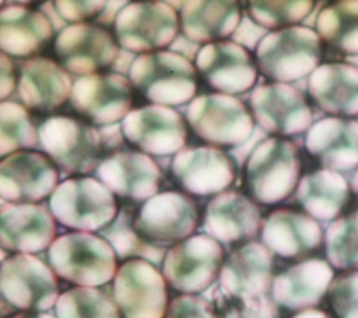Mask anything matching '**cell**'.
<instances>
[{
  "mask_svg": "<svg viewBox=\"0 0 358 318\" xmlns=\"http://www.w3.org/2000/svg\"><path fill=\"white\" fill-rule=\"evenodd\" d=\"M179 32V13L164 0L131 2L113 23L119 46L138 55L168 49Z\"/></svg>",
  "mask_w": 358,
  "mask_h": 318,
  "instance_id": "ba28073f",
  "label": "cell"
},
{
  "mask_svg": "<svg viewBox=\"0 0 358 318\" xmlns=\"http://www.w3.org/2000/svg\"><path fill=\"white\" fill-rule=\"evenodd\" d=\"M202 222L195 198L171 189L161 191L136 207L134 226L138 234L157 247L175 245L188 240Z\"/></svg>",
  "mask_w": 358,
  "mask_h": 318,
  "instance_id": "52a82bcc",
  "label": "cell"
},
{
  "mask_svg": "<svg viewBox=\"0 0 358 318\" xmlns=\"http://www.w3.org/2000/svg\"><path fill=\"white\" fill-rule=\"evenodd\" d=\"M16 5H23V6H32L36 8L39 5H42L46 0H15Z\"/></svg>",
  "mask_w": 358,
  "mask_h": 318,
  "instance_id": "bcb514c9",
  "label": "cell"
},
{
  "mask_svg": "<svg viewBox=\"0 0 358 318\" xmlns=\"http://www.w3.org/2000/svg\"><path fill=\"white\" fill-rule=\"evenodd\" d=\"M3 5H5V0H0V10L3 9Z\"/></svg>",
  "mask_w": 358,
  "mask_h": 318,
  "instance_id": "7dc6e473",
  "label": "cell"
},
{
  "mask_svg": "<svg viewBox=\"0 0 358 318\" xmlns=\"http://www.w3.org/2000/svg\"><path fill=\"white\" fill-rule=\"evenodd\" d=\"M165 318H218L215 305L195 294L178 296L169 301Z\"/></svg>",
  "mask_w": 358,
  "mask_h": 318,
  "instance_id": "ab89813d",
  "label": "cell"
},
{
  "mask_svg": "<svg viewBox=\"0 0 358 318\" xmlns=\"http://www.w3.org/2000/svg\"><path fill=\"white\" fill-rule=\"evenodd\" d=\"M194 64L201 83L218 94L236 96L250 92L259 76L255 55L229 39L202 45Z\"/></svg>",
  "mask_w": 358,
  "mask_h": 318,
  "instance_id": "9a60e30c",
  "label": "cell"
},
{
  "mask_svg": "<svg viewBox=\"0 0 358 318\" xmlns=\"http://www.w3.org/2000/svg\"><path fill=\"white\" fill-rule=\"evenodd\" d=\"M301 177L300 150L289 138L271 135L247 159L244 188L258 205L277 207L295 194Z\"/></svg>",
  "mask_w": 358,
  "mask_h": 318,
  "instance_id": "7a4b0ae2",
  "label": "cell"
},
{
  "mask_svg": "<svg viewBox=\"0 0 358 318\" xmlns=\"http://www.w3.org/2000/svg\"><path fill=\"white\" fill-rule=\"evenodd\" d=\"M116 256L106 240L85 233L57 238L49 251L50 266L57 275L80 287H101L113 278Z\"/></svg>",
  "mask_w": 358,
  "mask_h": 318,
  "instance_id": "8fae6325",
  "label": "cell"
},
{
  "mask_svg": "<svg viewBox=\"0 0 358 318\" xmlns=\"http://www.w3.org/2000/svg\"><path fill=\"white\" fill-rule=\"evenodd\" d=\"M235 159L222 148L192 145L175 154L169 177L173 188L192 198H214L234 185Z\"/></svg>",
  "mask_w": 358,
  "mask_h": 318,
  "instance_id": "7c38bea8",
  "label": "cell"
},
{
  "mask_svg": "<svg viewBox=\"0 0 358 318\" xmlns=\"http://www.w3.org/2000/svg\"><path fill=\"white\" fill-rule=\"evenodd\" d=\"M132 2H136V0H132Z\"/></svg>",
  "mask_w": 358,
  "mask_h": 318,
  "instance_id": "c3c4849f",
  "label": "cell"
},
{
  "mask_svg": "<svg viewBox=\"0 0 358 318\" xmlns=\"http://www.w3.org/2000/svg\"><path fill=\"white\" fill-rule=\"evenodd\" d=\"M121 46L110 29L95 22L72 23L56 34L50 55L72 75L89 76L109 72Z\"/></svg>",
  "mask_w": 358,
  "mask_h": 318,
  "instance_id": "30bf717a",
  "label": "cell"
},
{
  "mask_svg": "<svg viewBox=\"0 0 358 318\" xmlns=\"http://www.w3.org/2000/svg\"><path fill=\"white\" fill-rule=\"evenodd\" d=\"M8 318H52V317L39 314L38 311H16L10 314Z\"/></svg>",
  "mask_w": 358,
  "mask_h": 318,
  "instance_id": "ee69618b",
  "label": "cell"
},
{
  "mask_svg": "<svg viewBox=\"0 0 358 318\" xmlns=\"http://www.w3.org/2000/svg\"><path fill=\"white\" fill-rule=\"evenodd\" d=\"M72 89L71 73L50 53L24 61L19 66V98L38 118L69 109Z\"/></svg>",
  "mask_w": 358,
  "mask_h": 318,
  "instance_id": "ffe728a7",
  "label": "cell"
},
{
  "mask_svg": "<svg viewBox=\"0 0 358 318\" xmlns=\"http://www.w3.org/2000/svg\"><path fill=\"white\" fill-rule=\"evenodd\" d=\"M350 188H351V194H352V196H355V198L358 199V168L355 169L354 175H352V178H351Z\"/></svg>",
  "mask_w": 358,
  "mask_h": 318,
  "instance_id": "f6af8a7d",
  "label": "cell"
},
{
  "mask_svg": "<svg viewBox=\"0 0 358 318\" xmlns=\"http://www.w3.org/2000/svg\"><path fill=\"white\" fill-rule=\"evenodd\" d=\"M55 217L42 204L0 207V248L8 252H39L56 234Z\"/></svg>",
  "mask_w": 358,
  "mask_h": 318,
  "instance_id": "83f0119b",
  "label": "cell"
},
{
  "mask_svg": "<svg viewBox=\"0 0 358 318\" xmlns=\"http://www.w3.org/2000/svg\"><path fill=\"white\" fill-rule=\"evenodd\" d=\"M57 13L66 22H94L106 8L108 0H53Z\"/></svg>",
  "mask_w": 358,
  "mask_h": 318,
  "instance_id": "60d3db41",
  "label": "cell"
},
{
  "mask_svg": "<svg viewBox=\"0 0 358 318\" xmlns=\"http://www.w3.org/2000/svg\"><path fill=\"white\" fill-rule=\"evenodd\" d=\"M336 275V270L325 258H307L285 263L275 271L273 281V300L287 314L321 307Z\"/></svg>",
  "mask_w": 358,
  "mask_h": 318,
  "instance_id": "603a6c76",
  "label": "cell"
},
{
  "mask_svg": "<svg viewBox=\"0 0 358 318\" xmlns=\"http://www.w3.org/2000/svg\"><path fill=\"white\" fill-rule=\"evenodd\" d=\"M206 234L232 250L255 241L261 233L259 205L245 192L228 189L208 202L202 212Z\"/></svg>",
  "mask_w": 358,
  "mask_h": 318,
  "instance_id": "7402d4cb",
  "label": "cell"
},
{
  "mask_svg": "<svg viewBox=\"0 0 358 318\" xmlns=\"http://www.w3.org/2000/svg\"><path fill=\"white\" fill-rule=\"evenodd\" d=\"M59 318H122L121 310L101 290L71 288L57 303Z\"/></svg>",
  "mask_w": 358,
  "mask_h": 318,
  "instance_id": "8d00e7d4",
  "label": "cell"
},
{
  "mask_svg": "<svg viewBox=\"0 0 358 318\" xmlns=\"http://www.w3.org/2000/svg\"><path fill=\"white\" fill-rule=\"evenodd\" d=\"M39 120L22 102H0V158L17 151L36 150Z\"/></svg>",
  "mask_w": 358,
  "mask_h": 318,
  "instance_id": "836d02e7",
  "label": "cell"
},
{
  "mask_svg": "<svg viewBox=\"0 0 358 318\" xmlns=\"http://www.w3.org/2000/svg\"><path fill=\"white\" fill-rule=\"evenodd\" d=\"M250 108L255 124L273 136H296L314 124L308 98L291 83L268 82L252 91Z\"/></svg>",
  "mask_w": 358,
  "mask_h": 318,
  "instance_id": "e0dca14e",
  "label": "cell"
},
{
  "mask_svg": "<svg viewBox=\"0 0 358 318\" xmlns=\"http://www.w3.org/2000/svg\"><path fill=\"white\" fill-rule=\"evenodd\" d=\"M185 120L199 140L222 150L235 148L252 133L255 120L250 105L227 94L208 92L188 103Z\"/></svg>",
  "mask_w": 358,
  "mask_h": 318,
  "instance_id": "5b68a950",
  "label": "cell"
},
{
  "mask_svg": "<svg viewBox=\"0 0 358 318\" xmlns=\"http://www.w3.org/2000/svg\"><path fill=\"white\" fill-rule=\"evenodd\" d=\"M315 0H248L251 19L270 31L300 24L310 16Z\"/></svg>",
  "mask_w": 358,
  "mask_h": 318,
  "instance_id": "d590c367",
  "label": "cell"
},
{
  "mask_svg": "<svg viewBox=\"0 0 358 318\" xmlns=\"http://www.w3.org/2000/svg\"><path fill=\"white\" fill-rule=\"evenodd\" d=\"M295 196L300 208L317 221H334L344 215L352 199L343 173L325 168L303 173Z\"/></svg>",
  "mask_w": 358,
  "mask_h": 318,
  "instance_id": "4dcf8cb0",
  "label": "cell"
},
{
  "mask_svg": "<svg viewBox=\"0 0 358 318\" xmlns=\"http://www.w3.org/2000/svg\"><path fill=\"white\" fill-rule=\"evenodd\" d=\"M49 208L64 226L85 233L112 224L121 202L102 181L85 175L59 184L49 198Z\"/></svg>",
  "mask_w": 358,
  "mask_h": 318,
  "instance_id": "8992f818",
  "label": "cell"
},
{
  "mask_svg": "<svg viewBox=\"0 0 358 318\" xmlns=\"http://www.w3.org/2000/svg\"><path fill=\"white\" fill-rule=\"evenodd\" d=\"M138 205H122L117 217L109 224L101 234L112 244L117 259H146V261L159 266L165 256V250L143 240L134 226V217Z\"/></svg>",
  "mask_w": 358,
  "mask_h": 318,
  "instance_id": "d6a6232c",
  "label": "cell"
},
{
  "mask_svg": "<svg viewBox=\"0 0 358 318\" xmlns=\"http://www.w3.org/2000/svg\"><path fill=\"white\" fill-rule=\"evenodd\" d=\"M0 291L15 311H43L57 297L59 284L41 259L16 255L0 264Z\"/></svg>",
  "mask_w": 358,
  "mask_h": 318,
  "instance_id": "44dd1931",
  "label": "cell"
},
{
  "mask_svg": "<svg viewBox=\"0 0 358 318\" xmlns=\"http://www.w3.org/2000/svg\"><path fill=\"white\" fill-rule=\"evenodd\" d=\"M322 254L338 273L358 270V208L347 211L328 226Z\"/></svg>",
  "mask_w": 358,
  "mask_h": 318,
  "instance_id": "e575fe53",
  "label": "cell"
},
{
  "mask_svg": "<svg viewBox=\"0 0 358 318\" xmlns=\"http://www.w3.org/2000/svg\"><path fill=\"white\" fill-rule=\"evenodd\" d=\"M128 78L138 105H187L198 96L201 88L195 64L168 49L139 55L131 65Z\"/></svg>",
  "mask_w": 358,
  "mask_h": 318,
  "instance_id": "6da1fadb",
  "label": "cell"
},
{
  "mask_svg": "<svg viewBox=\"0 0 358 318\" xmlns=\"http://www.w3.org/2000/svg\"><path fill=\"white\" fill-rule=\"evenodd\" d=\"M214 305L218 318H284L273 297L236 298L220 293Z\"/></svg>",
  "mask_w": 358,
  "mask_h": 318,
  "instance_id": "f35d334b",
  "label": "cell"
},
{
  "mask_svg": "<svg viewBox=\"0 0 358 318\" xmlns=\"http://www.w3.org/2000/svg\"><path fill=\"white\" fill-rule=\"evenodd\" d=\"M19 83V66L15 59L0 52V102L8 101L16 91Z\"/></svg>",
  "mask_w": 358,
  "mask_h": 318,
  "instance_id": "b9f144b4",
  "label": "cell"
},
{
  "mask_svg": "<svg viewBox=\"0 0 358 318\" xmlns=\"http://www.w3.org/2000/svg\"><path fill=\"white\" fill-rule=\"evenodd\" d=\"M225 256L222 244L213 237H189L168 252L164 274L173 291L196 294L220 277Z\"/></svg>",
  "mask_w": 358,
  "mask_h": 318,
  "instance_id": "ac0fdd59",
  "label": "cell"
},
{
  "mask_svg": "<svg viewBox=\"0 0 358 318\" xmlns=\"http://www.w3.org/2000/svg\"><path fill=\"white\" fill-rule=\"evenodd\" d=\"M324 307L336 318H358V270L334 275Z\"/></svg>",
  "mask_w": 358,
  "mask_h": 318,
  "instance_id": "74e56055",
  "label": "cell"
},
{
  "mask_svg": "<svg viewBox=\"0 0 358 318\" xmlns=\"http://www.w3.org/2000/svg\"><path fill=\"white\" fill-rule=\"evenodd\" d=\"M324 57V42L311 27L295 24L266 34L258 43V71L270 82L294 83L310 76Z\"/></svg>",
  "mask_w": 358,
  "mask_h": 318,
  "instance_id": "277c9868",
  "label": "cell"
},
{
  "mask_svg": "<svg viewBox=\"0 0 358 318\" xmlns=\"http://www.w3.org/2000/svg\"><path fill=\"white\" fill-rule=\"evenodd\" d=\"M277 271L275 256L262 243L251 241L231 250L220 273L221 294L236 298L270 297Z\"/></svg>",
  "mask_w": 358,
  "mask_h": 318,
  "instance_id": "d4e9b609",
  "label": "cell"
},
{
  "mask_svg": "<svg viewBox=\"0 0 358 318\" xmlns=\"http://www.w3.org/2000/svg\"><path fill=\"white\" fill-rule=\"evenodd\" d=\"M261 243L282 263L317 256L324 250V231L301 208L278 207L262 218Z\"/></svg>",
  "mask_w": 358,
  "mask_h": 318,
  "instance_id": "2e32d148",
  "label": "cell"
},
{
  "mask_svg": "<svg viewBox=\"0 0 358 318\" xmlns=\"http://www.w3.org/2000/svg\"><path fill=\"white\" fill-rule=\"evenodd\" d=\"M285 318H336L330 310L327 307L321 305V307H314V308H307V310H301L296 312H291L288 317Z\"/></svg>",
  "mask_w": 358,
  "mask_h": 318,
  "instance_id": "7bdbcfd3",
  "label": "cell"
},
{
  "mask_svg": "<svg viewBox=\"0 0 358 318\" xmlns=\"http://www.w3.org/2000/svg\"><path fill=\"white\" fill-rule=\"evenodd\" d=\"M321 41L347 55H358V0H333L318 15Z\"/></svg>",
  "mask_w": 358,
  "mask_h": 318,
  "instance_id": "1f68e13d",
  "label": "cell"
},
{
  "mask_svg": "<svg viewBox=\"0 0 358 318\" xmlns=\"http://www.w3.org/2000/svg\"><path fill=\"white\" fill-rule=\"evenodd\" d=\"M115 301L127 318H162L166 314V282L146 259L122 261L115 275Z\"/></svg>",
  "mask_w": 358,
  "mask_h": 318,
  "instance_id": "cb8c5ba5",
  "label": "cell"
},
{
  "mask_svg": "<svg viewBox=\"0 0 358 318\" xmlns=\"http://www.w3.org/2000/svg\"><path fill=\"white\" fill-rule=\"evenodd\" d=\"M138 106L129 78L102 72L82 76L73 83L69 110L95 127H108L124 121Z\"/></svg>",
  "mask_w": 358,
  "mask_h": 318,
  "instance_id": "4fadbf2b",
  "label": "cell"
},
{
  "mask_svg": "<svg viewBox=\"0 0 358 318\" xmlns=\"http://www.w3.org/2000/svg\"><path fill=\"white\" fill-rule=\"evenodd\" d=\"M98 173L122 205H141L159 194L165 185V175L158 162L128 143L106 150Z\"/></svg>",
  "mask_w": 358,
  "mask_h": 318,
  "instance_id": "9c48e42d",
  "label": "cell"
},
{
  "mask_svg": "<svg viewBox=\"0 0 358 318\" xmlns=\"http://www.w3.org/2000/svg\"><path fill=\"white\" fill-rule=\"evenodd\" d=\"M56 34L50 19L38 8L12 5L0 10V52L29 61L49 55Z\"/></svg>",
  "mask_w": 358,
  "mask_h": 318,
  "instance_id": "484cf974",
  "label": "cell"
},
{
  "mask_svg": "<svg viewBox=\"0 0 358 318\" xmlns=\"http://www.w3.org/2000/svg\"><path fill=\"white\" fill-rule=\"evenodd\" d=\"M61 171L38 150L17 151L0 158V196L10 204H41L49 199Z\"/></svg>",
  "mask_w": 358,
  "mask_h": 318,
  "instance_id": "d6986e66",
  "label": "cell"
},
{
  "mask_svg": "<svg viewBox=\"0 0 358 318\" xmlns=\"http://www.w3.org/2000/svg\"><path fill=\"white\" fill-rule=\"evenodd\" d=\"M38 120L39 145L59 171L85 177L98 169L105 155V142L95 125L71 110Z\"/></svg>",
  "mask_w": 358,
  "mask_h": 318,
  "instance_id": "3957f363",
  "label": "cell"
},
{
  "mask_svg": "<svg viewBox=\"0 0 358 318\" xmlns=\"http://www.w3.org/2000/svg\"><path fill=\"white\" fill-rule=\"evenodd\" d=\"M306 151L320 165L336 172L358 168V121L327 117L310 127Z\"/></svg>",
  "mask_w": 358,
  "mask_h": 318,
  "instance_id": "4316f807",
  "label": "cell"
},
{
  "mask_svg": "<svg viewBox=\"0 0 358 318\" xmlns=\"http://www.w3.org/2000/svg\"><path fill=\"white\" fill-rule=\"evenodd\" d=\"M308 94L328 117H358V68L344 62L321 64L310 75Z\"/></svg>",
  "mask_w": 358,
  "mask_h": 318,
  "instance_id": "f1b7e54d",
  "label": "cell"
},
{
  "mask_svg": "<svg viewBox=\"0 0 358 318\" xmlns=\"http://www.w3.org/2000/svg\"><path fill=\"white\" fill-rule=\"evenodd\" d=\"M127 143L148 155L166 157L188 147L191 129L185 115L171 106L138 105L122 124Z\"/></svg>",
  "mask_w": 358,
  "mask_h": 318,
  "instance_id": "5bb4252c",
  "label": "cell"
},
{
  "mask_svg": "<svg viewBox=\"0 0 358 318\" xmlns=\"http://www.w3.org/2000/svg\"><path fill=\"white\" fill-rule=\"evenodd\" d=\"M241 17L240 0H187L179 12L181 32L199 45L228 39L240 26Z\"/></svg>",
  "mask_w": 358,
  "mask_h": 318,
  "instance_id": "f546056e",
  "label": "cell"
}]
</instances>
